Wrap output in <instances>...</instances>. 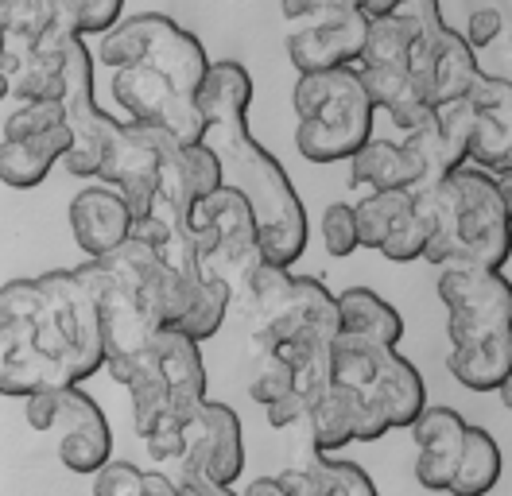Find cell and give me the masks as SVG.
Instances as JSON below:
<instances>
[{
  "mask_svg": "<svg viewBox=\"0 0 512 496\" xmlns=\"http://www.w3.org/2000/svg\"><path fill=\"white\" fill-rule=\"evenodd\" d=\"M144 496H187V489L175 477L160 473V469H148L144 473Z\"/></svg>",
  "mask_w": 512,
  "mask_h": 496,
  "instance_id": "cell-51",
  "label": "cell"
},
{
  "mask_svg": "<svg viewBox=\"0 0 512 496\" xmlns=\"http://www.w3.org/2000/svg\"><path fill=\"white\" fill-rule=\"evenodd\" d=\"M466 163L505 183L512 171V124L474 117L470 136H466Z\"/></svg>",
  "mask_w": 512,
  "mask_h": 496,
  "instance_id": "cell-32",
  "label": "cell"
},
{
  "mask_svg": "<svg viewBox=\"0 0 512 496\" xmlns=\"http://www.w3.org/2000/svg\"><path fill=\"white\" fill-rule=\"evenodd\" d=\"M191 229L202 268L210 276H222L229 287L237 276H245L249 268L260 264L256 221L241 190L222 183L210 198H202L191 214Z\"/></svg>",
  "mask_w": 512,
  "mask_h": 496,
  "instance_id": "cell-8",
  "label": "cell"
},
{
  "mask_svg": "<svg viewBox=\"0 0 512 496\" xmlns=\"http://www.w3.org/2000/svg\"><path fill=\"white\" fill-rule=\"evenodd\" d=\"M408 59H412V35L400 28L392 16L369 20L357 70H408Z\"/></svg>",
  "mask_w": 512,
  "mask_h": 496,
  "instance_id": "cell-33",
  "label": "cell"
},
{
  "mask_svg": "<svg viewBox=\"0 0 512 496\" xmlns=\"http://www.w3.org/2000/svg\"><path fill=\"white\" fill-rule=\"evenodd\" d=\"M291 392H295V372H291V365L280 353H264L253 384H249V396H253L260 407H272V403L291 396Z\"/></svg>",
  "mask_w": 512,
  "mask_h": 496,
  "instance_id": "cell-39",
  "label": "cell"
},
{
  "mask_svg": "<svg viewBox=\"0 0 512 496\" xmlns=\"http://www.w3.org/2000/svg\"><path fill=\"white\" fill-rule=\"evenodd\" d=\"M307 407H311V403L303 400L299 392H291V396L276 400L272 407H264L268 427H272V431H288V427H295V423H307Z\"/></svg>",
  "mask_w": 512,
  "mask_h": 496,
  "instance_id": "cell-47",
  "label": "cell"
},
{
  "mask_svg": "<svg viewBox=\"0 0 512 496\" xmlns=\"http://www.w3.org/2000/svg\"><path fill=\"white\" fill-rule=\"evenodd\" d=\"M423 248H427V229L419 225L416 210H412L384 237V245L377 252H381L384 260H392V264H412V260H423Z\"/></svg>",
  "mask_w": 512,
  "mask_h": 496,
  "instance_id": "cell-40",
  "label": "cell"
},
{
  "mask_svg": "<svg viewBox=\"0 0 512 496\" xmlns=\"http://www.w3.org/2000/svg\"><path fill=\"white\" fill-rule=\"evenodd\" d=\"M365 31H369V16L361 8L342 12L334 20L303 24L299 31L288 35V59L299 74H319V70L353 66V62L361 59Z\"/></svg>",
  "mask_w": 512,
  "mask_h": 496,
  "instance_id": "cell-13",
  "label": "cell"
},
{
  "mask_svg": "<svg viewBox=\"0 0 512 496\" xmlns=\"http://www.w3.org/2000/svg\"><path fill=\"white\" fill-rule=\"evenodd\" d=\"M43 314L35 326V349L59 369L66 388H78L97 369H105V345H101V318L97 295L78 279L74 268L43 272Z\"/></svg>",
  "mask_w": 512,
  "mask_h": 496,
  "instance_id": "cell-3",
  "label": "cell"
},
{
  "mask_svg": "<svg viewBox=\"0 0 512 496\" xmlns=\"http://www.w3.org/2000/svg\"><path fill=\"white\" fill-rule=\"evenodd\" d=\"M202 144H210L218 155L222 183L245 194L256 221L260 260L276 264V268L299 264V256L307 248V210L291 186L284 163L253 136L249 117L210 121Z\"/></svg>",
  "mask_w": 512,
  "mask_h": 496,
  "instance_id": "cell-1",
  "label": "cell"
},
{
  "mask_svg": "<svg viewBox=\"0 0 512 496\" xmlns=\"http://www.w3.org/2000/svg\"><path fill=\"white\" fill-rule=\"evenodd\" d=\"M392 20L412 35V43H419V39H427V35L447 28L439 0H400V4L392 8Z\"/></svg>",
  "mask_w": 512,
  "mask_h": 496,
  "instance_id": "cell-41",
  "label": "cell"
},
{
  "mask_svg": "<svg viewBox=\"0 0 512 496\" xmlns=\"http://www.w3.org/2000/svg\"><path fill=\"white\" fill-rule=\"evenodd\" d=\"M179 465H187L194 473L218 481V485L241 481L245 434H241V419H237V411L229 403H198L191 423L183 427V462Z\"/></svg>",
  "mask_w": 512,
  "mask_h": 496,
  "instance_id": "cell-10",
  "label": "cell"
},
{
  "mask_svg": "<svg viewBox=\"0 0 512 496\" xmlns=\"http://www.w3.org/2000/svg\"><path fill=\"white\" fill-rule=\"evenodd\" d=\"M70 152V132L51 140H0V183L12 190H35Z\"/></svg>",
  "mask_w": 512,
  "mask_h": 496,
  "instance_id": "cell-22",
  "label": "cell"
},
{
  "mask_svg": "<svg viewBox=\"0 0 512 496\" xmlns=\"http://www.w3.org/2000/svg\"><path fill=\"white\" fill-rule=\"evenodd\" d=\"M74 272L97 295L105 369L117 384H128V376L148 361L152 341L160 334V322L152 318V310L140 299V291H132L125 279L113 276L101 260H86Z\"/></svg>",
  "mask_w": 512,
  "mask_h": 496,
  "instance_id": "cell-6",
  "label": "cell"
},
{
  "mask_svg": "<svg viewBox=\"0 0 512 496\" xmlns=\"http://www.w3.org/2000/svg\"><path fill=\"white\" fill-rule=\"evenodd\" d=\"M0 16H4V47L35 51L39 39L59 20V0H0Z\"/></svg>",
  "mask_w": 512,
  "mask_h": 496,
  "instance_id": "cell-31",
  "label": "cell"
},
{
  "mask_svg": "<svg viewBox=\"0 0 512 496\" xmlns=\"http://www.w3.org/2000/svg\"><path fill=\"white\" fill-rule=\"evenodd\" d=\"M94 496H144V469L113 458L94 473Z\"/></svg>",
  "mask_w": 512,
  "mask_h": 496,
  "instance_id": "cell-44",
  "label": "cell"
},
{
  "mask_svg": "<svg viewBox=\"0 0 512 496\" xmlns=\"http://www.w3.org/2000/svg\"><path fill=\"white\" fill-rule=\"evenodd\" d=\"M0 74H4V82H8V93H12L20 105H32V101H63V90H66L63 55L12 51V47H4V55H0Z\"/></svg>",
  "mask_w": 512,
  "mask_h": 496,
  "instance_id": "cell-21",
  "label": "cell"
},
{
  "mask_svg": "<svg viewBox=\"0 0 512 496\" xmlns=\"http://www.w3.org/2000/svg\"><path fill=\"white\" fill-rule=\"evenodd\" d=\"M466 101L474 105L478 117H493L501 124H512V82L505 74H485L481 70L478 82L470 86Z\"/></svg>",
  "mask_w": 512,
  "mask_h": 496,
  "instance_id": "cell-37",
  "label": "cell"
},
{
  "mask_svg": "<svg viewBox=\"0 0 512 496\" xmlns=\"http://www.w3.org/2000/svg\"><path fill=\"white\" fill-rule=\"evenodd\" d=\"M43 314L39 279H8L0 283V334L8 345H35V326Z\"/></svg>",
  "mask_w": 512,
  "mask_h": 496,
  "instance_id": "cell-29",
  "label": "cell"
},
{
  "mask_svg": "<svg viewBox=\"0 0 512 496\" xmlns=\"http://www.w3.org/2000/svg\"><path fill=\"white\" fill-rule=\"evenodd\" d=\"M447 372L470 392H501L512 376V330H501L478 345L450 349Z\"/></svg>",
  "mask_w": 512,
  "mask_h": 496,
  "instance_id": "cell-20",
  "label": "cell"
},
{
  "mask_svg": "<svg viewBox=\"0 0 512 496\" xmlns=\"http://www.w3.org/2000/svg\"><path fill=\"white\" fill-rule=\"evenodd\" d=\"M63 8L74 24V35L86 43L125 20V0H63Z\"/></svg>",
  "mask_w": 512,
  "mask_h": 496,
  "instance_id": "cell-36",
  "label": "cell"
},
{
  "mask_svg": "<svg viewBox=\"0 0 512 496\" xmlns=\"http://www.w3.org/2000/svg\"><path fill=\"white\" fill-rule=\"evenodd\" d=\"M412 214V194L408 190H369L353 206V225H357V248H377L384 237Z\"/></svg>",
  "mask_w": 512,
  "mask_h": 496,
  "instance_id": "cell-28",
  "label": "cell"
},
{
  "mask_svg": "<svg viewBox=\"0 0 512 496\" xmlns=\"http://www.w3.org/2000/svg\"><path fill=\"white\" fill-rule=\"evenodd\" d=\"M365 392L381 403L384 419H388V431L412 427L419 419V411L427 407L423 376L392 345H373V372H369V388Z\"/></svg>",
  "mask_w": 512,
  "mask_h": 496,
  "instance_id": "cell-18",
  "label": "cell"
},
{
  "mask_svg": "<svg viewBox=\"0 0 512 496\" xmlns=\"http://www.w3.org/2000/svg\"><path fill=\"white\" fill-rule=\"evenodd\" d=\"M229 310H233V287L225 283L222 276H202V283L194 287V299L187 314L171 326V330H179L183 338H191L194 345H202V341L218 338V330L225 326V318H229Z\"/></svg>",
  "mask_w": 512,
  "mask_h": 496,
  "instance_id": "cell-27",
  "label": "cell"
},
{
  "mask_svg": "<svg viewBox=\"0 0 512 496\" xmlns=\"http://www.w3.org/2000/svg\"><path fill=\"white\" fill-rule=\"evenodd\" d=\"M400 0H357V8L369 16V20H377V16H392V8H396Z\"/></svg>",
  "mask_w": 512,
  "mask_h": 496,
  "instance_id": "cell-53",
  "label": "cell"
},
{
  "mask_svg": "<svg viewBox=\"0 0 512 496\" xmlns=\"http://www.w3.org/2000/svg\"><path fill=\"white\" fill-rule=\"evenodd\" d=\"M276 485H280L284 496H330V477H326V469H322L319 454H311L307 465L284 469V473L276 477Z\"/></svg>",
  "mask_w": 512,
  "mask_h": 496,
  "instance_id": "cell-43",
  "label": "cell"
},
{
  "mask_svg": "<svg viewBox=\"0 0 512 496\" xmlns=\"http://www.w3.org/2000/svg\"><path fill=\"white\" fill-rule=\"evenodd\" d=\"M505 473V454L485 427H466V446L450 481V496H489Z\"/></svg>",
  "mask_w": 512,
  "mask_h": 496,
  "instance_id": "cell-26",
  "label": "cell"
},
{
  "mask_svg": "<svg viewBox=\"0 0 512 496\" xmlns=\"http://www.w3.org/2000/svg\"><path fill=\"white\" fill-rule=\"evenodd\" d=\"M97 62L109 70H125V66H148L160 70L163 78H171L183 93H198L210 59L202 39L175 24L163 12H140V16H125L113 31L101 35L97 43Z\"/></svg>",
  "mask_w": 512,
  "mask_h": 496,
  "instance_id": "cell-4",
  "label": "cell"
},
{
  "mask_svg": "<svg viewBox=\"0 0 512 496\" xmlns=\"http://www.w3.org/2000/svg\"><path fill=\"white\" fill-rule=\"evenodd\" d=\"M175 481L187 489V496H241L233 485H218V481H210V477L187 469V465H183V477H175Z\"/></svg>",
  "mask_w": 512,
  "mask_h": 496,
  "instance_id": "cell-50",
  "label": "cell"
},
{
  "mask_svg": "<svg viewBox=\"0 0 512 496\" xmlns=\"http://www.w3.org/2000/svg\"><path fill=\"white\" fill-rule=\"evenodd\" d=\"M194 101H198L206 124L225 121V117H249V109H253V74H249V66H241L233 59L210 62Z\"/></svg>",
  "mask_w": 512,
  "mask_h": 496,
  "instance_id": "cell-25",
  "label": "cell"
},
{
  "mask_svg": "<svg viewBox=\"0 0 512 496\" xmlns=\"http://www.w3.org/2000/svg\"><path fill=\"white\" fill-rule=\"evenodd\" d=\"M505 31H509V12H505V8H478V12L470 16L466 31H462V39H466L470 51L478 55L481 47H493Z\"/></svg>",
  "mask_w": 512,
  "mask_h": 496,
  "instance_id": "cell-45",
  "label": "cell"
},
{
  "mask_svg": "<svg viewBox=\"0 0 512 496\" xmlns=\"http://www.w3.org/2000/svg\"><path fill=\"white\" fill-rule=\"evenodd\" d=\"M59 403V462L70 473L94 477L97 469L113 462V431L109 419L101 411V403L94 396H86L82 388H59L55 392Z\"/></svg>",
  "mask_w": 512,
  "mask_h": 496,
  "instance_id": "cell-12",
  "label": "cell"
},
{
  "mask_svg": "<svg viewBox=\"0 0 512 496\" xmlns=\"http://www.w3.org/2000/svg\"><path fill=\"white\" fill-rule=\"evenodd\" d=\"M144 446L156 462H183V431L152 434V438H144Z\"/></svg>",
  "mask_w": 512,
  "mask_h": 496,
  "instance_id": "cell-49",
  "label": "cell"
},
{
  "mask_svg": "<svg viewBox=\"0 0 512 496\" xmlns=\"http://www.w3.org/2000/svg\"><path fill=\"white\" fill-rule=\"evenodd\" d=\"M4 369H8V338L0 334V376H4Z\"/></svg>",
  "mask_w": 512,
  "mask_h": 496,
  "instance_id": "cell-54",
  "label": "cell"
},
{
  "mask_svg": "<svg viewBox=\"0 0 512 496\" xmlns=\"http://www.w3.org/2000/svg\"><path fill=\"white\" fill-rule=\"evenodd\" d=\"M291 105L299 117L295 148L307 163H342L373 136L377 105L361 86L357 66L299 74Z\"/></svg>",
  "mask_w": 512,
  "mask_h": 496,
  "instance_id": "cell-2",
  "label": "cell"
},
{
  "mask_svg": "<svg viewBox=\"0 0 512 496\" xmlns=\"http://www.w3.org/2000/svg\"><path fill=\"white\" fill-rule=\"evenodd\" d=\"M70 132L63 101H32L4 117V140H51Z\"/></svg>",
  "mask_w": 512,
  "mask_h": 496,
  "instance_id": "cell-34",
  "label": "cell"
},
{
  "mask_svg": "<svg viewBox=\"0 0 512 496\" xmlns=\"http://www.w3.org/2000/svg\"><path fill=\"white\" fill-rule=\"evenodd\" d=\"M501 330H512V310H450L447 314L450 349L478 345Z\"/></svg>",
  "mask_w": 512,
  "mask_h": 496,
  "instance_id": "cell-35",
  "label": "cell"
},
{
  "mask_svg": "<svg viewBox=\"0 0 512 496\" xmlns=\"http://www.w3.org/2000/svg\"><path fill=\"white\" fill-rule=\"evenodd\" d=\"M322 245L334 260H346L357 252V225H353V202H330L319 221Z\"/></svg>",
  "mask_w": 512,
  "mask_h": 496,
  "instance_id": "cell-38",
  "label": "cell"
},
{
  "mask_svg": "<svg viewBox=\"0 0 512 496\" xmlns=\"http://www.w3.org/2000/svg\"><path fill=\"white\" fill-rule=\"evenodd\" d=\"M63 109L70 124V152L63 155V171L74 179H97L105 155L117 140L121 117L105 113L94 93V51L86 39H70L63 51Z\"/></svg>",
  "mask_w": 512,
  "mask_h": 496,
  "instance_id": "cell-7",
  "label": "cell"
},
{
  "mask_svg": "<svg viewBox=\"0 0 512 496\" xmlns=\"http://www.w3.org/2000/svg\"><path fill=\"white\" fill-rule=\"evenodd\" d=\"M241 496H284L280 493V485H276V477H256L245 485V493Z\"/></svg>",
  "mask_w": 512,
  "mask_h": 496,
  "instance_id": "cell-52",
  "label": "cell"
},
{
  "mask_svg": "<svg viewBox=\"0 0 512 496\" xmlns=\"http://www.w3.org/2000/svg\"><path fill=\"white\" fill-rule=\"evenodd\" d=\"M334 303H338V334L392 345V349L404 338L400 310L381 299L373 287H346L342 295H334Z\"/></svg>",
  "mask_w": 512,
  "mask_h": 496,
  "instance_id": "cell-19",
  "label": "cell"
},
{
  "mask_svg": "<svg viewBox=\"0 0 512 496\" xmlns=\"http://www.w3.org/2000/svg\"><path fill=\"white\" fill-rule=\"evenodd\" d=\"M28 427L32 431H55L59 423V403H55V392H39V396H28Z\"/></svg>",
  "mask_w": 512,
  "mask_h": 496,
  "instance_id": "cell-48",
  "label": "cell"
},
{
  "mask_svg": "<svg viewBox=\"0 0 512 496\" xmlns=\"http://www.w3.org/2000/svg\"><path fill=\"white\" fill-rule=\"evenodd\" d=\"M0 55H4V16H0Z\"/></svg>",
  "mask_w": 512,
  "mask_h": 496,
  "instance_id": "cell-56",
  "label": "cell"
},
{
  "mask_svg": "<svg viewBox=\"0 0 512 496\" xmlns=\"http://www.w3.org/2000/svg\"><path fill=\"white\" fill-rule=\"evenodd\" d=\"M350 183L369 190H416V171L400 140H377L369 136L350 155Z\"/></svg>",
  "mask_w": 512,
  "mask_h": 496,
  "instance_id": "cell-23",
  "label": "cell"
},
{
  "mask_svg": "<svg viewBox=\"0 0 512 496\" xmlns=\"http://www.w3.org/2000/svg\"><path fill=\"white\" fill-rule=\"evenodd\" d=\"M222 186V163L210 144H167L160 163V183H156V198L167 202L179 214H194V206L202 198H210Z\"/></svg>",
  "mask_w": 512,
  "mask_h": 496,
  "instance_id": "cell-16",
  "label": "cell"
},
{
  "mask_svg": "<svg viewBox=\"0 0 512 496\" xmlns=\"http://www.w3.org/2000/svg\"><path fill=\"white\" fill-rule=\"evenodd\" d=\"M66 221H70L74 245L82 248L86 260H101L132 237V214H128L125 198L105 183L82 186L70 198Z\"/></svg>",
  "mask_w": 512,
  "mask_h": 496,
  "instance_id": "cell-14",
  "label": "cell"
},
{
  "mask_svg": "<svg viewBox=\"0 0 512 496\" xmlns=\"http://www.w3.org/2000/svg\"><path fill=\"white\" fill-rule=\"evenodd\" d=\"M439 303L450 310H512V287L501 272L439 268Z\"/></svg>",
  "mask_w": 512,
  "mask_h": 496,
  "instance_id": "cell-24",
  "label": "cell"
},
{
  "mask_svg": "<svg viewBox=\"0 0 512 496\" xmlns=\"http://www.w3.org/2000/svg\"><path fill=\"white\" fill-rule=\"evenodd\" d=\"M466 419L454 407H423L419 419L408 427L416 438V481L427 493H447L454 469L466 446Z\"/></svg>",
  "mask_w": 512,
  "mask_h": 496,
  "instance_id": "cell-15",
  "label": "cell"
},
{
  "mask_svg": "<svg viewBox=\"0 0 512 496\" xmlns=\"http://www.w3.org/2000/svg\"><path fill=\"white\" fill-rule=\"evenodd\" d=\"M152 361L160 369L167 396H171V419L179 427L191 423L198 403H206V365H202V349L191 338H183L179 330H160L152 341Z\"/></svg>",
  "mask_w": 512,
  "mask_h": 496,
  "instance_id": "cell-17",
  "label": "cell"
},
{
  "mask_svg": "<svg viewBox=\"0 0 512 496\" xmlns=\"http://www.w3.org/2000/svg\"><path fill=\"white\" fill-rule=\"evenodd\" d=\"M357 0H280L284 20L295 24H319V20H334L342 12H353Z\"/></svg>",
  "mask_w": 512,
  "mask_h": 496,
  "instance_id": "cell-46",
  "label": "cell"
},
{
  "mask_svg": "<svg viewBox=\"0 0 512 496\" xmlns=\"http://www.w3.org/2000/svg\"><path fill=\"white\" fill-rule=\"evenodd\" d=\"M322 469H326V477H330V496H381L377 493V485H373V477H369L357 462H346V458H322Z\"/></svg>",
  "mask_w": 512,
  "mask_h": 496,
  "instance_id": "cell-42",
  "label": "cell"
},
{
  "mask_svg": "<svg viewBox=\"0 0 512 496\" xmlns=\"http://www.w3.org/2000/svg\"><path fill=\"white\" fill-rule=\"evenodd\" d=\"M481 66L478 55L470 51V43L462 39V31L443 28L427 39L412 43V59H408V78L423 93V101L431 109L466 97L470 86L478 82Z\"/></svg>",
  "mask_w": 512,
  "mask_h": 496,
  "instance_id": "cell-11",
  "label": "cell"
},
{
  "mask_svg": "<svg viewBox=\"0 0 512 496\" xmlns=\"http://www.w3.org/2000/svg\"><path fill=\"white\" fill-rule=\"evenodd\" d=\"M113 101L125 109V121L148 124L167 132L175 144H202L206 140V117L191 93H183L171 78L148 66H125L113 70Z\"/></svg>",
  "mask_w": 512,
  "mask_h": 496,
  "instance_id": "cell-9",
  "label": "cell"
},
{
  "mask_svg": "<svg viewBox=\"0 0 512 496\" xmlns=\"http://www.w3.org/2000/svg\"><path fill=\"white\" fill-rule=\"evenodd\" d=\"M307 423H311V446L322 458H334L338 450H346L353 442L350 403H346V396L338 388H326L319 400H311Z\"/></svg>",
  "mask_w": 512,
  "mask_h": 496,
  "instance_id": "cell-30",
  "label": "cell"
},
{
  "mask_svg": "<svg viewBox=\"0 0 512 496\" xmlns=\"http://www.w3.org/2000/svg\"><path fill=\"white\" fill-rule=\"evenodd\" d=\"M8 97V82H4V74H0V101Z\"/></svg>",
  "mask_w": 512,
  "mask_h": 496,
  "instance_id": "cell-55",
  "label": "cell"
},
{
  "mask_svg": "<svg viewBox=\"0 0 512 496\" xmlns=\"http://www.w3.org/2000/svg\"><path fill=\"white\" fill-rule=\"evenodd\" d=\"M454 210V256L447 268L501 272L509 260V186L478 167H458L443 179Z\"/></svg>",
  "mask_w": 512,
  "mask_h": 496,
  "instance_id": "cell-5",
  "label": "cell"
}]
</instances>
